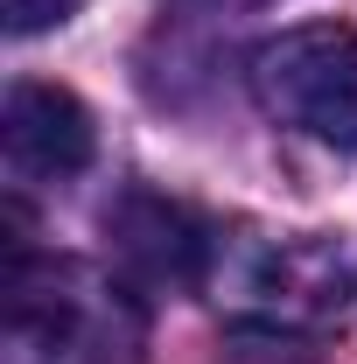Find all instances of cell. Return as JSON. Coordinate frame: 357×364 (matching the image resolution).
<instances>
[{"instance_id":"7a4b0ae2","label":"cell","mask_w":357,"mask_h":364,"mask_svg":"<svg viewBox=\"0 0 357 364\" xmlns=\"http://www.w3.org/2000/svg\"><path fill=\"white\" fill-rule=\"evenodd\" d=\"M140 343L147 301L127 273L78 252H36L28 238L7 245V364H134Z\"/></svg>"},{"instance_id":"52a82bcc","label":"cell","mask_w":357,"mask_h":364,"mask_svg":"<svg viewBox=\"0 0 357 364\" xmlns=\"http://www.w3.org/2000/svg\"><path fill=\"white\" fill-rule=\"evenodd\" d=\"M224 7H260V0H224Z\"/></svg>"},{"instance_id":"277c9868","label":"cell","mask_w":357,"mask_h":364,"mask_svg":"<svg viewBox=\"0 0 357 364\" xmlns=\"http://www.w3.org/2000/svg\"><path fill=\"white\" fill-rule=\"evenodd\" d=\"M105 238H112V252H119V267H127L134 287H203L218 225L196 218L176 196L127 189V196L105 210Z\"/></svg>"},{"instance_id":"3957f363","label":"cell","mask_w":357,"mask_h":364,"mask_svg":"<svg viewBox=\"0 0 357 364\" xmlns=\"http://www.w3.org/2000/svg\"><path fill=\"white\" fill-rule=\"evenodd\" d=\"M252 105L273 127L315 140V147H357V28L351 21H309L252 49L245 63Z\"/></svg>"},{"instance_id":"6da1fadb","label":"cell","mask_w":357,"mask_h":364,"mask_svg":"<svg viewBox=\"0 0 357 364\" xmlns=\"http://www.w3.org/2000/svg\"><path fill=\"white\" fill-rule=\"evenodd\" d=\"M196 294L238 329H273V336L343 329L357 316V238L218 225Z\"/></svg>"},{"instance_id":"8992f818","label":"cell","mask_w":357,"mask_h":364,"mask_svg":"<svg viewBox=\"0 0 357 364\" xmlns=\"http://www.w3.org/2000/svg\"><path fill=\"white\" fill-rule=\"evenodd\" d=\"M85 0H7V28L14 36H43V28H56V21H70Z\"/></svg>"},{"instance_id":"5b68a950","label":"cell","mask_w":357,"mask_h":364,"mask_svg":"<svg viewBox=\"0 0 357 364\" xmlns=\"http://www.w3.org/2000/svg\"><path fill=\"white\" fill-rule=\"evenodd\" d=\"M0 134H7V168L21 182H70V176H85L91 154H98L91 112L63 85H14Z\"/></svg>"}]
</instances>
